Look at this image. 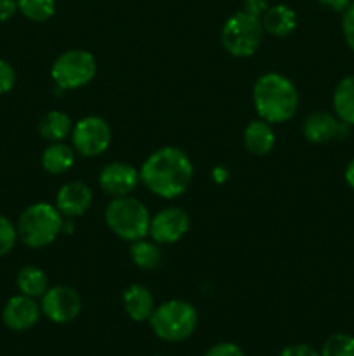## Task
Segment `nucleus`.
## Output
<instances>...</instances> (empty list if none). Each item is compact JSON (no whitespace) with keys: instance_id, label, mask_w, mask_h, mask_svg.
Wrapping results in <instances>:
<instances>
[{"instance_id":"6e6552de","label":"nucleus","mask_w":354,"mask_h":356,"mask_svg":"<svg viewBox=\"0 0 354 356\" xmlns=\"http://www.w3.org/2000/svg\"><path fill=\"white\" fill-rule=\"evenodd\" d=\"M111 139H113L111 125L99 115H87L73 125L71 146L78 155L87 159L103 155L110 148Z\"/></svg>"},{"instance_id":"5701e85b","label":"nucleus","mask_w":354,"mask_h":356,"mask_svg":"<svg viewBox=\"0 0 354 356\" xmlns=\"http://www.w3.org/2000/svg\"><path fill=\"white\" fill-rule=\"evenodd\" d=\"M17 13L35 23H44L56 14V0H16Z\"/></svg>"},{"instance_id":"4468645a","label":"nucleus","mask_w":354,"mask_h":356,"mask_svg":"<svg viewBox=\"0 0 354 356\" xmlns=\"http://www.w3.org/2000/svg\"><path fill=\"white\" fill-rule=\"evenodd\" d=\"M94 200L92 190L82 181H69L59 188L56 195V209L62 218H80L90 209Z\"/></svg>"},{"instance_id":"20e7f679","label":"nucleus","mask_w":354,"mask_h":356,"mask_svg":"<svg viewBox=\"0 0 354 356\" xmlns=\"http://www.w3.org/2000/svg\"><path fill=\"white\" fill-rule=\"evenodd\" d=\"M148 322L158 339L165 343H183L196 330L198 312L184 299H170L156 306Z\"/></svg>"},{"instance_id":"f257e3e1","label":"nucleus","mask_w":354,"mask_h":356,"mask_svg":"<svg viewBox=\"0 0 354 356\" xmlns=\"http://www.w3.org/2000/svg\"><path fill=\"white\" fill-rule=\"evenodd\" d=\"M141 183L153 195L174 200L187 191L193 183L194 167L189 156L177 146H162L142 162Z\"/></svg>"},{"instance_id":"f8f14e48","label":"nucleus","mask_w":354,"mask_h":356,"mask_svg":"<svg viewBox=\"0 0 354 356\" xmlns=\"http://www.w3.org/2000/svg\"><path fill=\"white\" fill-rule=\"evenodd\" d=\"M141 183V176L135 167L125 162H111L99 172V188L110 197H127Z\"/></svg>"},{"instance_id":"39448f33","label":"nucleus","mask_w":354,"mask_h":356,"mask_svg":"<svg viewBox=\"0 0 354 356\" xmlns=\"http://www.w3.org/2000/svg\"><path fill=\"white\" fill-rule=\"evenodd\" d=\"M104 221L118 238L132 243L149 235L151 216L141 200L127 195V197L113 198L108 204L104 211Z\"/></svg>"},{"instance_id":"7ed1b4c3","label":"nucleus","mask_w":354,"mask_h":356,"mask_svg":"<svg viewBox=\"0 0 354 356\" xmlns=\"http://www.w3.org/2000/svg\"><path fill=\"white\" fill-rule=\"evenodd\" d=\"M62 225L65 219L56 205L49 202H37L21 212L16 225L17 238L30 249H44L58 240L62 232Z\"/></svg>"},{"instance_id":"6ab92c4d","label":"nucleus","mask_w":354,"mask_h":356,"mask_svg":"<svg viewBox=\"0 0 354 356\" xmlns=\"http://www.w3.org/2000/svg\"><path fill=\"white\" fill-rule=\"evenodd\" d=\"M75 148L66 143H51L42 153V167L52 176H61L75 165Z\"/></svg>"},{"instance_id":"1a4fd4ad","label":"nucleus","mask_w":354,"mask_h":356,"mask_svg":"<svg viewBox=\"0 0 354 356\" xmlns=\"http://www.w3.org/2000/svg\"><path fill=\"white\" fill-rule=\"evenodd\" d=\"M40 299L42 313L51 322L59 323V325L76 320V316L82 312V298L75 289L68 285L49 287Z\"/></svg>"},{"instance_id":"393cba45","label":"nucleus","mask_w":354,"mask_h":356,"mask_svg":"<svg viewBox=\"0 0 354 356\" xmlns=\"http://www.w3.org/2000/svg\"><path fill=\"white\" fill-rule=\"evenodd\" d=\"M17 242V228L9 218L0 214V257L7 256Z\"/></svg>"},{"instance_id":"dca6fc26","label":"nucleus","mask_w":354,"mask_h":356,"mask_svg":"<svg viewBox=\"0 0 354 356\" xmlns=\"http://www.w3.org/2000/svg\"><path fill=\"white\" fill-rule=\"evenodd\" d=\"M243 143H245L246 152L255 156H264L271 153V149L276 145L273 124L262 120V118L252 120L243 132Z\"/></svg>"},{"instance_id":"0eeeda50","label":"nucleus","mask_w":354,"mask_h":356,"mask_svg":"<svg viewBox=\"0 0 354 356\" xmlns=\"http://www.w3.org/2000/svg\"><path fill=\"white\" fill-rule=\"evenodd\" d=\"M97 73V61L89 51L83 49H69L56 58L52 63L51 76L56 89L76 90L89 86Z\"/></svg>"},{"instance_id":"aec40b11","label":"nucleus","mask_w":354,"mask_h":356,"mask_svg":"<svg viewBox=\"0 0 354 356\" xmlns=\"http://www.w3.org/2000/svg\"><path fill=\"white\" fill-rule=\"evenodd\" d=\"M73 132V122L65 111H47L38 122V134L49 143H62Z\"/></svg>"},{"instance_id":"cd10ccee","label":"nucleus","mask_w":354,"mask_h":356,"mask_svg":"<svg viewBox=\"0 0 354 356\" xmlns=\"http://www.w3.org/2000/svg\"><path fill=\"white\" fill-rule=\"evenodd\" d=\"M203 356H246V355L238 344L217 343L212 348H208V351Z\"/></svg>"},{"instance_id":"2eb2a0df","label":"nucleus","mask_w":354,"mask_h":356,"mask_svg":"<svg viewBox=\"0 0 354 356\" xmlns=\"http://www.w3.org/2000/svg\"><path fill=\"white\" fill-rule=\"evenodd\" d=\"M125 313L134 322H148L155 312V299L151 291L142 284H132L121 294Z\"/></svg>"},{"instance_id":"c85d7f7f","label":"nucleus","mask_w":354,"mask_h":356,"mask_svg":"<svg viewBox=\"0 0 354 356\" xmlns=\"http://www.w3.org/2000/svg\"><path fill=\"white\" fill-rule=\"evenodd\" d=\"M278 356H321L319 351L309 344H290V346L283 348Z\"/></svg>"},{"instance_id":"a211bd4d","label":"nucleus","mask_w":354,"mask_h":356,"mask_svg":"<svg viewBox=\"0 0 354 356\" xmlns=\"http://www.w3.org/2000/svg\"><path fill=\"white\" fill-rule=\"evenodd\" d=\"M333 113L347 127H354V73L339 80L332 96Z\"/></svg>"},{"instance_id":"f3484780","label":"nucleus","mask_w":354,"mask_h":356,"mask_svg":"<svg viewBox=\"0 0 354 356\" xmlns=\"http://www.w3.org/2000/svg\"><path fill=\"white\" fill-rule=\"evenodd\" d=\"M260 21H262L264 31L273 37L283 38L294 33L297 28V13L285 3H276V6H269Z\"/></svg>"},{"instance_id":"9d476101","label":"nucleus","mask_w":354,"mask_h":356,"mask_svg":"<svg viewBox=\"0 0 354 356\" xmlns=\"http://www.w3.org/2000/svg\"><path fill=\"white\" fill-rule=\"evenodd\" d=\"M191 228V219L184 209L165 207L156 212L149 222V236L158 245H170L186 236Z\"/></svg>"},{"instance_id":"f03ea898","label":"nucleus","mask_w":354,"mask_h":356,"mask_svg":"<svg viewBox=\"0 0 354 356\" xmlns=\"http://www.w3.org/2000/svg\"><path fill=\"white\" fill-rule=\"evenodd\" d=\"M257 115L269 124H285L297 115L298 90L283 73L269 72L255 80L252 89Z\"/></svg>"},{"instance_id":"bb28decb","label":"nucleus","mask_w":354,"mask_h":356,"mask_svg":"<svg viewBox=\"0 0 354 356\" xmlns=\"http://www.w3.org/2000/svg\"><path fill=\"white\" fill-rule=\"evenodd\" d=\"M342 35L347 47L354 52V2L342 13Z\"/></svg>"},{"instance_id":"ddd939ff","label":"nucleus","mask_w":354,"mask_h":356,"mask_svg":"<svg viewBox=\"0 0 354 356\" xmlns=\"http://www.w3.org/2000/svg\"><path fill=\"white\" fill-rule=\"evenodd\" d=\"M347 125L342 124L335 113L328 111H314L309 117H305L304 125H302V134L305 141L312 145H325V143L333 141V139L342 138L347 132Z\"/></svg>"},{"instance_id":"9b49d317","label":"nucleus","mask_w":354,"mask_h":356,"mask_svg":"<svg viewBox=\"0 0 354 356\" xmlns=\"http://www.w3.org/2000/svg\"><path fill=\"white\" fill-rule=\"evenodd\" d=\"M42 316L40 302L24 294L12 296L2 309L3 325L14 332H26L33 329Z\"/></svg>"},{"instance_id":"2f4dec72","label":"nucleus","mask_w":354,"mask_h":356,"mask_svg":"<svg viewBox=\"0 0 354 356\" xmlns=\"http://www.w3.org/2000/svg\"><path fill=\"white\" fill-rule=\"evenodd\" d=\"M318 2L328 9L335 10V13H344L353 3V0H318Z\"/></svg>"},{"instance_id":"4be33fe9","label":"nucleus","mask_w":354,"mask_h":356,"mask_svg":"<svg viewBox=\"0 0 354 356\" xmlns=\"http://www.w3.org/2000/svg\"><path fill=\"white\" fill-rule=\"evenodd\" d=\"M128 254H130V259L134 263V266H137L139 270L144 271H153L162 264V250H160V245L156 242H149V240L141 238L132 242L130 249H128Z\"/></svg>"},{"instance_id":"a878e982","label":"nucleus","mask_w":354,"mask_h":356,"mask_svg":"<svg viewBox=\"0 0 354 356\" xmlns=\"http://www.w3.org/2000/svg\"><path fill=\"white\" fill-rule=\"evenodd\" d=\"M16 86V70L6 59H0V94H7Z\"/></svg>"},{"instance_id":"7c9ffc66","label":"nucleus","mask_w":354,"mask_h":356,"mask_svg":"<svg viewBox=\"0 0 354 356\" xmlns=\"http://www.w3.org/2000/svg\"><path fill=\"white\" fill-rule=\"evenodd\" d=\"M17 13L16 0H0V23L9 21Z\"/></svg>"},{"instance_id":"c756f323","label":"nucleus","mask_w":354,"mask_h":356,"mask_svg":"<svg viewBox=\"0 0 354 356\" xmlns=\"http://www.w3.org/2000/svg\"><path fill=\"white\" fill-rule=\"evenodd\" d=\"M242 10L255 17H262L269 9V0H243Z\"/></svg>"},{"instance_id":"412c9836","label":"nucleus","mask_w":354,"mask_h":356,"mask_svg":"<svg viewBox=\"0 0 354 356\" xmlns=\"http://www.w3.org/2000/svg\"><path fill=\"white\" fill-rule=\"evenodd\" d=\"M19 294L28 296V298L38 299L47 292L49 278L45 271L38 266H24L21 268L16 278Z\"/></svg>"},{"instance_id":"423d86ee","label":"nucleus","mask_w":354,"mask_h":356,"mask_svg":"<svg viewBox=\"0 0 354 356\" xmlns=\"http://www.w3.org/2000/svg\"><path fill=\"white\" fill-rule=\"evenodd\" d=\"M264 26L260 17L246 14L245 10L228 17L221 31V42L226 52L235 58H250L259 51L264 40Z\"/></svg>"},{"instance_id":"b1692460","label":"nucleus","mask_w":354,"mask_h":356,"mask_svg":"<svg viewBox=\"0 0 354 356\" xmlns=\"http://www.w3.org/2000/svg\"><path fill=\"white\" fill-rule=\"evenodd\" d=\"M321 356H354V336L346 332L332 334L323 343Z\"/></svg>"},{"instance_id":"72a5a7b5","label":"nucleus","mask_w":354,"mask_h":356,"mask_svg":"<svg viewBox=\"0 0 354 356\" xmlns=\"http://www.w3.org/2000/svg\"><path fill=\"white\" fill-rule=\"evenodd\" d=\"M155 356H162V355H155Z\"/></svg>"},{"instance_id":"473e14b6","label":"nucleus","mask_w":354,"mask_h":356,"mask_svg":"<svg viewBox=\"0 0 354 356\" xmlns=\"http://www.w3.org/2000/svg\"><path fill=\"white\" fill-rule=\"evenodd\" d=\"M344 181H346L347 186L354 191V159L351 160L346 165V169H344Z\"/></svg>"}]
</instances>
